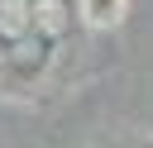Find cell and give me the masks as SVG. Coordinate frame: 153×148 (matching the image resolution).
Listing matches in <instances>:
<instances>
[{
    "mask_svg": "<svg viewBox=\"0 0 153 148\" xmlns=\"http://www.w3.org/2000/svg\"><path fill=\"white\" fill-rule=\"evenodd\" d=\"M29 24H38L43 38H57V33L67 29V10H62L57 0H43L38 10H29Z\"/></svg>",
    "mask_w": 153,
    "mask_h": 148,
    "instance_id": "1",
    "label": "cell"
},
{
    "mask_svg": "<svg viewBox=\"0 0 153 148\" xmlns=\"http://www.w3.org/2000/svg\"><path fill=\"white\" fill-rule=\"evenodd\" d=\"M29 29V0H0V33L19 38Z\"/></svg>",
    "mask_w": 153,
    "mask_h": 148,
    "instance_id": "2",
    "label": "cell"
}]
</instances>
